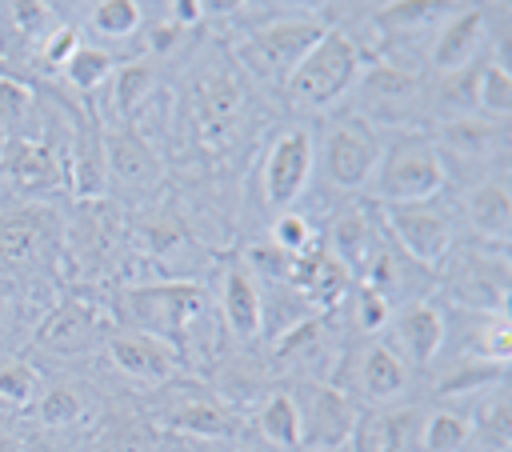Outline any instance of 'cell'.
Here are the masks:
<instances>
[{
  "mask_svg": "<svg viewBox=\"0 0 512 452\" xmlns=\"http://www.w3.org/2000/svg\"><path fill=\"white\" fill-rule=\"evenodd\" d=\"M204 384L228 412L248 420L264 404V396L276 388V372H272L268 356L252 352V344H236L212 360V368L204 372Z\"/></svg>",
  "mask_w": 512,
  "mask_h": 452,
  "instance_id": "15",
  "label": "cell"
},
{
  "mask_svg": "<svg viewBox=\"0 0 512 452\" xmlns=\"http://www.w3.org/2000/svg\"><path fill=\"white\" fill-rule=\"evenodd\" d=\"M268 240L284 252V256H304L308 248H316L324 236L316 232V224L300 212V208H288V212H276L272 216V224H268Z\"/></svg>",
  "mask_w": 512,
  "mask_h": 452,
  "instance_id": "37",
  "label": "cell"
},
{
  "mask_svg": "<svg viewBox=\"0 0 512 452\" xmlns=\"http://www.w3.org/2000/svg\"><path fill=\"white\" fill-rule=\"evenodd\" d=\"M436 284L448 292V308L508 312V244H480L460 236L440 260Z\"/></svg>",
  "mask_w": 512,
  "mask_h": 452,
  "instance_id": "8",
  "label": "cell"
},
{
  "mask_svg": "<svg viewBox=\"0 0 512 452\" xmlns=\"http://www.w3.org/2000/svg\"><path fill=\"white\" fill-rule=\"evenodd\" d=\"M0 452H24L20 432H16L12 424H4V420H0Z\"/></svg>",
  "mask_w": 512,
  "mask_h": 452,
  "instance_id": "40",
  "label": "cell"
},
{
  "mask_svg": "<svg viewBox=\"0 0 512 452\" xmlns=\"http://www.w3.org/2000/svg\"><path fill=\"white\" fill-rule=\"evenodd\" d=\"M376 208V204H372ZM388 240L408 256L416 260L420 268H428L436 276L440 260L452 252V244L464 236L460 232V220H456V204L444 196H432V200H416V204H392V208H376Z\"/></svg>",
  "mask_w": 512,
  "mask_h": 452,
  "instance_id": "10",
  "label": "cell"
},
{
  "mask_svg": "<svg viewBox=\"0 0 512 452\" xmlns=\"http://www.w3.org/2000/svg\"><path fill=\"white\" fill-rule=\"evenodd\" d=\"M68 168V192L80 200H104L108 196V160H104V132L100 120L76 116L68 124V144L60 148Z\"/></svg>",
  "mask_w": 512,
  "mask_h": 452,
  "instance_id": "25",
  "label": "cell"
},
{
  "mask_svg": "<svg viewBox=\"0 0 512 452\" xmlns=\"http://www.w3.org/2000/svg\"><path fill=\"white\" fill-rule=\"evenodd\" d=\"M248 428L272 452H300L304 448V440H300V416H296V404H292L288 384H276L264 396V404L248 416Z\"/></svg>",
  "mask_w": 512,
  "mask_h": 452,
  "instance_id": "28",
  "label": "cell"
},
{
  "mask_svg": "<svg viewBox=\"0 0 512 452\" xmlns=\"http://www.w3.org/2000/svg\"><path fill=\"white\" fill-rule=\"evenodd\" d=\"M420 372H412L380 336H356L344 344V356L332 372V384L356 404V408H388L408 404L416 392Z\"/></svg>",
  "mask_w": 512,
  "mask_h": 452,
  "instance_id": "7",
  "label": "cell"
},
{
  "mask_svg": "<svg viewBox=\"0 0 512 452\" xmlns=\"http://www.w3.org/2000/svg\"><path fill=\"white\" fill-rule=\"evenodd\" d=\"M384 152V132L372 128L352 108H336L324 116L316 132V176L336 196H364Z\"/></svg>",
  "mask_w": 512,
  "mask_h": 452,
  "instance_id": "4",
  "label": "cell"
},
{
  "mask_svg": "<svg viewBox=\"0 0 512 452\" xmlns=\"http://www.w3.org/2000/svg\"><path fill=\"white\" fill-rule=\"evenodd\" d=\"M476 112L488 116V120L508 124V112H512V72H508V56H496V52L484 56L480 76H476Z\"/></svg>",
  "mask_w": 512,
  "mask_h": 452,
  "instance_id": "33",
  "label": "cell"
},
{
  "mask_svg": "<svg viewBox=\"0 0 512 452\" xmlns=\"http://www.w3.org/2000/svg\"><path fill=\"white\" fill-rule=\"evenodd\" d=\"M84 28L92 32V44L96 40H132L144 28V4H136V0H96V4H84Z\"/></svg>",
  "mask_w": 512,
  "mask_h": 452,
  "instance_id": "32",
  "label": "cell"
},
{
  "mask_svg": "<svg viewBox=\"0 0 512 452\" xmlns=\"http://www.w3.org/2000/svg\"><path fill=\"white\" fill-rule=\"evenodd\" d=\"M104 88H108L116 124H132L148 108V100L156 96V68L144 56L124 60V64H116V72H112V80Z\"/></svg>",
  "mask_w": 512,
  "mask_h": 452,
  "instance_id": "30",
  "label": "cell"
},
{
  "mask_svg": "<svg viewBox=\"0 0 512 452\" xmlns=\"http://www.w3.org/2000/svg\"><path fill=\"white\" fill-rule=\"evenodd\" d=\"M40 252V224L24 212L0 220V268H24Z\"/></svg>",
  "mask_w": 512,
  "mask_h": 452,
  "instance_id": "35",
  "label": "cell"
},
{
  "mask_svg": "<svg viewBox=\"0 0 512 452\" xmlns=\"http://www.w3.org/2000/svg\"><path fill=\"white\" fill-rule=\"evenodd\" d=\"M324 28H328V16L320 12H268L252 32L240 36L236 60L260 84L284 88V80L304 60V52L324 36Z\"/></svg>",
  "mask_w": 512,
  "mask_h": 452,
  "instance_id": "6",
  "label": "cell"
},
{
  "mask_svg": "<svg viewBox=\"0 0 512 452\" xmlns=\"http://www.w3.org/2000/svg\"><path fill=\"white\" fill-rule=\"evenodd\" d=\"M432 140L444 156V164H488L492 156L504 152V140H508V124L500 120H488L480 112H464V116H448V120H436L432 128Z\"/></svg>",
  "mask_w": 512,
  "mask_h": 452,
  "instance_id": "24",
  "label": "cell"
},
{
  "mask_svg": "<svg viewBox=\"0 0 512 452\" xmlns=\"http://www.w3.org/2000/svg\"><path fill=\"white\" fill-rule=\"evenodd\" d=\"M232 452H264V448H248V444H240V448H232Z\"/></svg>",
  "mask_w": 512,
  "mask_h": 452,
  "instance_id": "42",
  "label": "cell"
},
{
  "mask_svg": "<svg viewBox=\"0 0 512 452\" xmlns=\"http://www.w3.org/2000/svg\"><path fill=\"white\" fill-rule=\"evenodd\" d=\"M456 204V220H460V232L468 240H480V244H508V232H512V196H508V176L504 172H484L476 176Z\"/></svg>",
  "mask_w": 512,
  "mask_h": 452,
  "instance_id": "21",
  "label": "cell"
},
{
  "mask_svg": "<svg viewBox=\"0 0 512 452\" xmlns=\"http://www.w3.org/2000/svg\"><path fill=\"white\" fill-rule=\"evenodd\" d=\"M148 420L160 432H176L188 440H228L240 432V416L228 412L204 380L176 376L148 392Z\"/></svg>",
  "mask_w": 512,
  "mask_h": 452,
  "instance_id": "9",
  "label": "cell"
},
{
  "mask_svg": "<svg viewBox=\"0 0 512 452\" xmlns=\"http://www.w3.org/2000/svg\"><path fill=\"white\" fill-rule=\"evenodd\" d=\"M104 132V160H108V188L128 196H148L164 184V164L152 140L132 124H100Z\"/></svg>",
  "mask_w": 512,
  "mask_h": 452,
  "instance_id": "19",
  "label": "cell"
},
{
  "mask_svg": "<svg viewBox=\"0 0 512 452\" xmlns=\"http://www.w3.org/2000/svg\"><path fill=\"white\" fill-rule=\"evenodd\" d=\"M108 320L100 316L96 304H88L84 296H64L52 304V312L40 320L36 328V348L60 360H80V356H96L104 352V336H108Z\"/></svg>",
  "mask_w": 512,
  "mask_h": 452,
  "instance_id": "17",
  "label": "cell"
},
{
  "mask_svg": "<svg viewBox=\"0 0 512 452\" xmlns=\"http://www.w3.org/2000/svg\"><path fill=\"white\" fill-rule=\"evenodd\" d=\"M208 312V292L196 280L184 276H160V280H144L120 292L116 300V316L124 328L148 332L164 344H172L180 352L184 336L192 332V324Z\"/></svg>",
  "mask_w": 512,
  "mask_h": 452,
  "instance_id": "5",
  "label": "cell"
},
{
  "mask_svg": "<svg viewBox=\"0 0 512 452\" xmlns=\"http://www.w3.org/2000/svg\"><path fill=\"white\" fill-rule=\"evenodd\" d=\"M288 392H292V404L300 416L304 448H344L348 444L360 408L332 380H292Z\"/></svg>",
  "mask_w": 512,
  "mask_h": 452,
  "instance_id": "14",
  "label": "cell"
},
{
  "mask_svg": "<svg viewBox=\"0 0 512 452\" xmlns=\"http://www.w3.org/2000/svg\"><path fill=\"white\" fill-rule=\"evenodd\" d=\"M292 292H300L316 312H336L344 300H348V292H352V272L324 248V240L316 244V248H308L304 256H296L292 260V268H288V280H284Z\"/></svg>",
  "mask_w": 512,
  "mask_h": 452,
  "instance_id": "26",
  "label": "cell"
},
{
  "mask_svg": "<svg viewBox=\"0 0 512 452\" xmlns=\"http://www.w3.org/2000/svg\"><path fill=\"white\" fill-rule=\"evenodd\" d=\"M0 184H4V176H0Z\"/></svg>",
  "mask_w": 512,
  "mask_h": 452,
  "instance_id": "43",
  "label": "cell"
},
{
  "mask_svg": "<svg viewBox=\"0 0 512 452\" xmlns=\"http://www.w3.org/2000/svg\"><path fill=\"white\" fill-rule=\"evenodd\" d=\"M216 316L224 336H232L236 344H256L264 336V308H260V280L240 264L228 260L220 272V288H216Z\"/></svg>",
  "mask_w": 512,
  "mask_h": 452,
  "instance_id": "23",
  "label": "cell"
},
{
  "mask_svg": "<svg viewBox=\"0 0 512 452\" xmlns=\"http://www.w3.org/2000/svg\"><path fill=\"white\" fill-rule=\"evenodd\" d=\"M36 392H40V372L20 356H4L0 360V412L32 408Z\"/></svg>",
  "mask_w": 512,
  "mask_h": 452,
  "instance_id": "36",
  "label": "cell"
},
{
  "mask_svg": "<svg viewBox=\"0 0 512 452\" xmlns=\"http://www.w3.org/2000/svg\"><path fill=\"white\" fill-rule=\"evenodd\" d=\"M104 356L108 364L128 380V384H140V388H160L176 376H184V360L172 344L148 336V332H136V328H124V324H112L108 336H104Z\"/></svg>",
  "mask_w": 512,
  "mask_h": 452,
  "instance_id": "18",
  "label": "cell"
},
{
  "mask_svg": "<svg viewBox=\"0 0 512 452\" xmlns=\"http://www.w3.org/2000/svg\"><path fill=\"white\" fill-rule=\"evenodd\" d=\"M380 340L412 368V372H428L448 344V304L432 296H416L400 308H392Z\"/></svg>",
  "mask_w": 512,
  "mask_h": 452,
  "instance_id": "13",
  "label": "cell"
},
{
  "mask_svg": "<svg viewBox=\"0 0 512 452\" xmlns=\"http://www.w3.org/2000/svg\"><path fill=\"white\" fill-rule=\"evenodd\" d=\"M448 192V164L432 140L428 128H404L384 136V152L376 164V176L368 184V204L392 208V204H416Z\"/></svg>",
  "mask_w": 512,
  "mask_h": 452,
  "instance_id": "3",
  "label": "cell"
},
{
  "mask_svg": "<svg viewBox=\"0 0 512 452\" xmlns=\"http://www.w3.org/2000/svg\"><path fill=\"white\" fill-rule=\"evenodd\" d=\"M464 448H472V404L440 400L436 408H424L420 452H464Z\"/></svg>",
  "mask_w": 512,
  "mask_h": 452,
  "instance_id": "31",
  "label": "cell"
},
{
  "mask_svg": "<svg viewBox=\"0 0 512 452\" xmlns=\"http://www.w3.org/2000/svg\"><path fill=\"white\" fill-rule=\"evenodd\" d=\"M240 104L244 92L236 84V76L228 68H212L192 84V100H188V116H192V140L204 152H224L236 136L240 124Z\"/></svg>",
  "mask_w": 512,
  "mask_h": 452,
  "instance_id": "16",
  "label": "cell"
},
{
  "mask_svg": "<svg viewBox=\"0 0 512 452\" xmlns=\"http://www.w3.org/2000/svg\"><path fill=\"white\" fill-rule=\"evenodd\" d=\"M364 48L352 40L348 28L328 24L324 36L304 52V60L284 80V104L296 116H328L340 108V100L352 96L360 72H364Z\"/></svg>",
  "mask_w": 512,
  "mask_h": 452,
  "instance_id": "1",
  "label": "cell"
},
{
  "mask_svg": "<svg viewBox=\"0 0 512 452\" xmlns=\"http://www.w3.org/2000/svg\"><path fill=\"white\" fill-rule=\"evenodd\" d=\"M304 452H348V448H304Z\"/></svg>",
  "mask_w": 512,
  "mask_h": 452,
  "instance_id": "41",
  "label": "cell"
},
{
  "mask_svg": "<svg viewBox=\"0 0 512 452\" xmlns=\"http://www.w3.org/2000/svg\"><path fill=\"white\" fill-rule=\"evenodd\" d=\"M0 176L24 196H60L68 192V168L60 144L48 136H12L0 152Z\"/></svg>",
  "mask_w": 512,
  "mask_h": 452,
  "instance_id": "20",
  "label": "cell"
},
{
  "mask_svg": "<svg viewBox=\"0 0 512 452\" xmlns=\"http://www.w3.org/2000/svg\"><path fill=\"white\" fill-rule=\"evenodd\" d=\"M424 84H428V72L420 60L412 56H396V52H372L364 60V72L352 88V112L364 116L372 128H392V132H404V128H420V120L428 116L424 112Z\"/></svg>",
  "mask_w": 512,
  "mask_h": 452,
  "instance_id": "2",
  "label": "cell"
},
{
  "mask_svg": "<svg viewBox=\"0 0 512 452\" xmlns=\"http://www.w3.org/2000/svg\"><path fill=\"white\" fill-rule=\"evenodd\" d=\"M420 424L424 408L416 400L408 404H388V408H360L348 452H420Z\"/></svg>",
  "mask_w": 512,
  "mask_h": 452,
  "instance_id": "22",
  "label": "cell"
},
{
  "mask_svg": "<svg viewBox=\"0 0 512 452\" xmlns=\"http://www.w3.org/2000/svg\"><path fill=\"white\" fill-rule=\"evenodd\" d=\"M500 8V4H496ZM496 8L488 4H452L436 28L428 32V52H424V72L440 76V72H460L480 64L488 52L504 56V32H496Z\"/></svg>",
  "mask_w": 512,
  "mask_h": 452,
  "instance_id": "11",
  "label": "cell"
},
{
  "mask_svg": "<svg viewBox=\"0 0 512 452\" xmlns=\"http://www.w3.org/2000/svg\"><path fill=\"white\" fill-rule=\"evenodd\" d=\"M96 424H100V420H96ZM136 424H140V420H120V424L104 420V424L96 428V440H92L84 452H144V436H140Z\"/></svg>",
  "mask_w": 512,
  "mask_h": 452,
  "instance_id": "39",
  "label": "cell"
},
{
  "mask_svg": "<svg viewBox=\"0 0 512 452\" xmlns=\"http://www.w3.org/2000/svg\"><path fill=\"white\" fill-rule=\"evenodd\" d=\"M376 236H380V216H376V208L368 204V200H348L344 208H336L332 216H328V240H324V248L352 272V280L364 272V264H368V252H372V244H376Z\"/></svg>",
  "mask_w": 512,
  "mask_h": 452,
  "instance_id": "27",
  "label": "cell"
},
{
  "mask_svg": "<svg viewBox=\"0 0 512 452\" xmlns=\"http://www.w3.org/2000/svg\"><path fill=\"white\" fill-rule=\"evenodd\" d=\"M32 416L44 432H72L92 416V404H88L84 384L52 380V384H40V392L32 400Z\"/></svg>",
  "mask_w": 512,
  "mask_h": 452,
  "instance_id": "29",
  "label": "cell"
},
{
  "mask_svg": "<svg viewBox=\"0 0 512 452\" xmlns=\"http://www.w3.org/2000/svg\"><path fill=\"white\" fill-rule=\"evenodd\" d=\"M316 180V132L304 120L280 124L260 152V200L268 212H288L300 204Z\"/></svg>",
  "mask_w": 512,
  "mask_h": 452,
  "instance_id": "12",
  "label": "cell"
},
{
  "mask_svg": "<svg viewBox=\"0 0 512 452\" xmlns=\"http://www.w3.org/2000/svg\"><path fill=\"white\" fill-rule=\"evenodd\" d=\"M80 40H84V32H80V24H68V20H60L36 48H32V60L44 68V72H60L64 64H68V56L80 48Z\"/></svg>",
  "mask_w": 512,
  "mask_h": 452,
  "instance_id": "38",
  "label": "cell"
},
{
  "mask_svg": "<svg viewBox=\"0 0 512 452\" xmlns=\"http://www.w3.org/2000/svg\"><path fill=\"white\" fill-rule=\"evenodd\" d=\"M112 72H116V56H112V48L92 44V40H80V48H76V52L68 56V64L60 68V76H64L80 96L100 92V88L112 80Z\"/></svg>",
  "mask_w": 512,
  "mask_h": 452,
  "instance_id": "34",
  "label": "cell"
}]
</instances>
